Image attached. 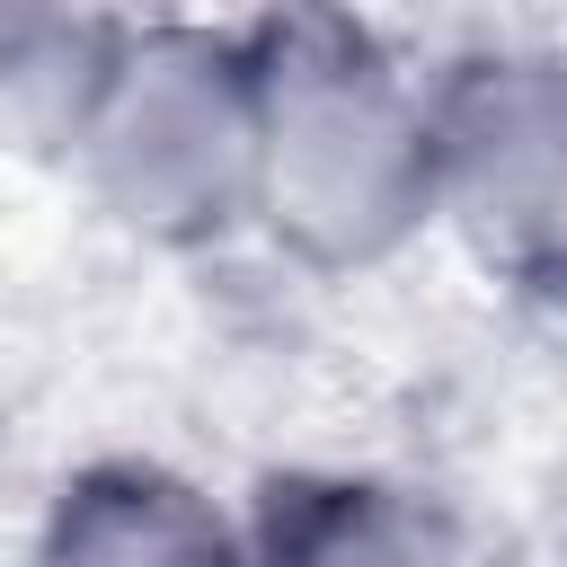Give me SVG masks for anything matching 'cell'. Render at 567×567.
<instances>
[{
    "label": "cell",
    "mask_w": 567,
    "mask_h": 567,
    "mask_svg": "<svg viewBox=\"0 0 567 567\" xmlns=\"http://www.w3.org/2000/svg\"><path fill=\"white\" fill-rule=\"evenodd\" d=\"M124 27L89 18H0V124L35 142H80Z\"/></svg>",
    "instance_id": "6"
},
{
    "label": "cell",
    "mask_w": 567,
    "mask_h": 567,
    "mask_svg": "<svg viewBox=\"0 0 567 567\" xmlns=\"http://www.w3.org/2000/svg\"><path fill=\"white\" fill-rule=\"evenodd\" d=\"M115 221L142 239H221L257 195V71L204 27H142L71 142Z\"/></svg>",
    "instance_id": "2"
},
{
    "label": "cell",
    "mask_w": 567,
    "mask_h": 567,
    "mask_svg": "<svg viewBox=\"0 0 567 567\" xmlns=\"http://www.w3.org/2000/svg\"><path fill=\"white\" fill-rule=\"evenodd\" d=\"M35 567H248V549L186 478L115 461L53 496Z\"/></svg>",
    "instance_id": "4"
},
{
    "label": "cell",
    "mask_w": 567,
    "mask_h": 567,
    "mask_svg": "<svg viewBox=\"0 0 567 567\" xmlns=\"http://www.w3.org/2000/svg\"><path fill=\"white\" fill-rule=\"evenodd\" d=\"M248 567H470V558L434 505L337 478V487H275L266 549Z\"/></svg>",
    "instance_id": "5"
},
{
    "label": "cell",
    "mask_w": 567,
    "mask_h": 567,
    "mask_svg": "<svg viewBox=\"0 0 567 567\" xmlns=\"http://www.w3.org/2000/svg\"><path fill=\"white\" fill-rule=\"evenodd\" d=\"M257 195L248 213L310 266H372L434 213L425 89L337 18H292L248 44Z\"/></svg>",
    "instance_id": "1"
},
{
    "label": "cell",
    "mask_w": 567,
    "mask_h": 567,
    "mask_svg": "<svg viewBox=\"0 0 567 567\" xmlns=\"http://www.w3.org/2000/svg\"><path fill=\"white\" fill-rule=\"evenodd\" d=\"M425 159H434V213H452L487 266H505L540 292L558 266V204H567L558 53L461 62L425 97Z\"/></svg>",
    "instance_id": "3"
}]
</instances>
